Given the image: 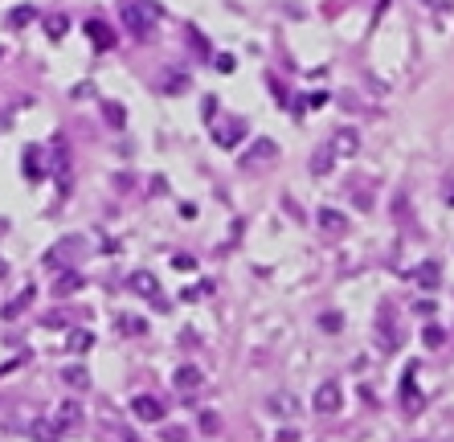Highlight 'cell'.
<instances>
[{
	"instance_id": "obj_1",
	"label": "cell",
	"mask_w": 454,
	"mask_h": 442,
	"mask_svg": "<svg viewBox=\"0 0 454 442\" xmlns=\"http://www.w3.org/2000/svg\"><path fill=\"white\" fill-rule=\"evenodd\" d=\"M164 21V4L160 0H123V25L135 37H152V29Z\"/></svg>"
},
{
	"instance_id": "obj_2",
	"label": "cell",
	"mask_w": 454,
	"mask_h": 442,
	"mask_svg": "<svg viewBox=\"0 0 454 442\" xmlns=\"http://www.w3.org/2000/svg\"><path fill=\"white\" fill-rule=\"evenodd\" d=\"M127 291L139 295V299H147V303H156V307H164V299H160V278L152 275V270H131V275H127Z\"/></svg>"
},
{
	"instance_id": "obj_3",
	"label": "cell",
	"mask_w": 454,
	"mask_h": 442,
	"mask_svg": "<svg viewBox=\"0 0 454 442\" xmlns=\"http://www.w3.org/2000/svg\"><path fill=\"white\" fill-rule=\"evenodd\" d=\"M327 147H332V156L336 160H352L360 152V131L357 127H336L327 135Z\"/></svg>"
},
{
	"instance_id": "obj_4",
	"label": "cell",
	"mask_w": 454,
	"mask_h": 442,
	"mask_svg": "<svg viewBox=\"0 0 454 442\" xmlns=\"http://www.w3.org/2000/svg\"><path fill=\"white\" fill-rule=\"evenodd\" d=\"M266 409H270L275 418H283V422H295V418H299V397H295L291 389H275L266 397Z\"/></svg>"
},
{
	"instance_id": "obj_5",
	"label": "cell",
	"mask_w": 454,
	"mask_h": 442,
	"mask_svg": "<svg viewBox=\"0 0 454 442\" xmlns=\"http://www.w3.org/2000/svg\"><path fill=\"white\" fill-rule=\"evenodd\" d=\"M131 414L139 422H164V401H156L152 393H135L131 397Z\"/></svg>"
},
{
	"instance_id": "obj_6",
	"label": "cell",
	"mask_w": 454,
	"mask_h": 442,
	"mask_svg": "<svg viewBox=\"0 0 454 442\" xmlns=\"http://www.w3.org/2000/svg\"><path fill=\"white\" fill-rule=\"evenodd\" d=\"M242 140H246V123L242 119H226V123L213 127V144L217 147H238Z\"/></svg>"
},
{
	"instance_id": "obj_7",
	"label": "cell",
	"mask_w": 454,
	"mask_h": 442,
	"mask_svg": "<svg viewBox=\"0 0 454 442\" xmlns=\"http://www.w3.org/2000/svg\"><path fill=\"white\" fill-rule=\"evenodd\" d=\"M311 406L320 409V414H340V406H344V393H340V385L336 381H327V385H320L315 389V401Z\"/></svg>"
},
{
	"instance_id": "obj_8",
	"label": "cell",
	"mask_w": 454,
	"mask_h": 442,
	"mask_svg": "<svg viewBox=\"0 0 454 442\" xmlns=\"http://www.w3.org/2000/svg\"><path fill=\"white\" fill-rule=\"evenodd\" d=\"M401 406H406V414H418V409L426 406L422 389H418V381H413V369H406V377H401Z\"/></svg>"
},
{
	"instance_id": "obj_9",
	"label": "cell",
	"mask_w": 454,
	"mask_h": 442,
	"mask_svg": "<svg viewBox=\"0 0 454 442\" xmlns=\"http://www.w3.org/2000/svg\"><path fill=\"white\" fill-rule=\"evenodd\" d=\"M86 37H90V46L95 49H102V53H107V49H115V29L111 25H107V21H86Z\"/></svg>"
},
{
	"instance_id": "obj_10",
	"label": "cell",
	"mask_w": 454,
	"mask_h": 442,
	"mask_svg": "<svg viewBox=\"0 0 454 442\" xmlns=\"http://www.w3.org/2000/svg\"><path fill=\"white\" fill-rule=\"evenodd\" d=\"M62 430H65V426L58 422V418H37V422L29 426L33 442H62Z\"/></svg>"
},
{
	"instance_id": "obj_11",
	"label": "cell",
	"mask_w": 454,
	"mask_h": 442,
	"mask_svg": "<svg viewBox=\"0 0 454 442\" xmlns=\"http://www.w3.org/2000/svg\"><path fill=\"white\" fill-rule=\"evenodd\" d=\"M21 172H25V180L46 177V156H41V147H25V152H21Z\"/></svg>"
},
{
	"instance_id": "obj_12",
	"label": "cell",
	"mask_w": 454,
	"mask_h": 442,
	"mask_svg": "<svg viewBox=\"0 0 454 442\" xmlns=\"http://www.w3.org/2000/svg\"><path fill=\"white\" fill-rule=\"evenodd\" d=\"M172 385H176L180 393H193V389H201V385H205V373H201L196 364H180L176 377H172Z\"/></svg>"
},
{
	"instance_id": "obj_13",
	"label": "cell",
	"mask_w": 454,
	"mask_h": 442,
	"mask_svg": "<svg viewBox=\"0 0 454 442\" xmlns=\"http://www.w3.org/2000/svg\"><path fill=\"white\" fill-rule=\"evenodd\" d=\"M315 221H320V229H324L327 238H340L344 229H348V217H344L340 209H327V205L320 209V217H315Z\"/></svg>"
},
{
	"instance_id": "obj_14",
	"label": "cell",
	"mask_w": 454,
	"mask_h": 442,
	"mask_svg": "<svg viewBox=\"0 0 454 442\" xmlns=\"http://www.w3.org/2000/svg\"><path fill=\"white\" fill-rule=\"evenodd\" d=\"M62 385L65 389H90V369L86 364H62Z\"/></svg>"
},
{
	"instance_id": "obj_15",
	"label": "cell",
	"mask_w": 454,
	"mask_h": 442,
	"mask_svg": "<svg viewBox=\"0 0 454 442\" xmlns=\"http://www.w3.org/2000/svg\"><path fill=\"white\" fill-rule=\"evenodd\" d=\"M413 278H418V287H422V291H438V283H442V266H438L434 258H430V262H422V266H418V275H413Z\"/></svg>"
},
{
	"instance_id": "obj_16",
	"label": "cell",
	"mask_w": 454,
	"mask_h": 442,
	"mask_svg": "<svg viewBox=\"0 0 454 442\" xmlns=\"http://www.w3.org/2000/svg\"><path fill=\"white\" fill-rule=\"evenodd\" d=\"M41 29H46L49 41H62L65 33H70V16L65 13H49V16H41Z\"/></svg>"
},
{
	"instance_id": "obj_17",
	"label": "cell",
	"mask_w": 454,
	"mask_h": 442,
	"mask_svg": "<svg viewBox=\"0 0 454 442\" xmlns=\"http://www.w3.org/2000/svg\"><path fill=\"white\" fill-rule=\"evenodd\" d=\"M74 291H82V275H78V270H62L58 283H53V295L65 299V295H74Z\"/></svg>"
},
{
	"instance_id": "obj_18",
	"label": "cell",
	"mask_w": 454,
	"mask_h": 442,
	"mask_svg": "<svg viewBox=\"0 0 454 442\" xmlns=\"http://www.w3.org/2000/svg\"><path fill=\"white\" fill-rule=\"evenodd\" d=\"M332 168H336V156H332V147H315V156H311V172H315V177H324V172H332Z\"/></svg>"
},
{
	"instance_id": "obj_19",
	"label": "cell",
	"mask_w": 454,
	"mask_h": 442,
	"mask_svg": "<svg viewBox=\"0 0 454 442\" xmlns=\"http://www.w3.org/2000/svg\"><path fill=\"white\" fill-rule=\"evenodd\" d=\"M65 348H70L74 357H82V352H90V348H95V336L78 327V332H70V336H65Z\"/></svg>"
},
{
	"instance_id": "obj_20",
	"label": "cell",
	"mask_w": 454,
	"mask_h": 442,
	"mask_svg": "<svg viewBox=\"0 0 454 442\" xmlns=\"http://www.w3.org/2000/svg\"><path fill=\"white\" fill-rule=\"evenodd\" d=\"M58 422L62 426H78L82 422V406L74 397H62V406H58Z\"/></svg>"
},
{
	"instance_id": "obj_21",
	"label": "cell",
	"mask_w": 454,
	"mask_h": 442,
	"mask_svg": "<svg viewBox=\"0 0 454 442\" xmlns=\"http://www.w3.org/2000/svg\"><path fill=\"white\" fill-rule=\"evenodd\" d=\"M278 156V144L275 140H258V144L250 147V156H246V164H258V160H275Z\"/></svg>"
},
{
	"instance_id": "obj_22",
	"label": "cell",
	"mask_w": 454,
	"mask_h": 442,
	"mask_svg": "<svg viewBox=\"0 0 454 442\" xmlns=\"http://www.w3.org/2000/svg\"><path fill=\"white\" fill-rule=\"evenodd\" d=\"M209 295H213V283L201 278L196 287H184V291H180V303H196V299H209Z\"/></svg>"
},
{
	"instance_id": "obj_23",
	"label": "cell",
	"mask_w": 454,
	"mask_h": 442,
	"mask_svg": "<svg viewBox=\"0 0 454 442\" xmlns=\"http://www.w3.org/2000/svg\"><path fill=\"white\" fill-rule=\"evenodd\" d=\"M33 21H37V9H33V4H21V9L9 13V25H13V29H25V25H33Z\"/></svg>"
},
{
	"instance_id": "obj_24",
	"label": "cell",
	"mask_w": 454,
	"mask_h": 442,
	"mask_svg": "<svg viewBox=\"0 0 454 442\" xmlns=\"http://www.w3.org/2000/svg\"><path fill=\"white\" fill-rule=\"evenodd\" d=\"M33 295H37V287H25V291H21V295L13 299V303L4 307V315H9V320H13V315H21V311H25V307L33 303Z\"/></svg>"
},
{
	"instance_id": "obj_25",
	"label": "cell",
	"mask_w": 454,
	"mask_h": 442,
	"mask_svg": "<svg viewBox=\"0 0 454 442\" xmlns=\"http://www.w3.org/2000/svg\"><path fill=\"white\" fill-rule=\"evenodd\" d=\"M422 344H426V348H442V344H446V332H442L438 324L422 327Z\"/></svg>"
},
{
	"instance_id": "obj_26",
	"label": "cell",
	"mask_w": 454,
	"mask_h": 442,
	"mask_svg": "<svg viewBox=\"0 0 454 442\" xmlns=\"http://www.w3.org/2000/svg\"><path fill=\"white\" fill-rule=\"evenodd\" d=\"M102 115H107L111 127H123V123H127V111H123L119 102H102Z\"/></svg>"
},
{
	"instance_id": "obj_27",
	"label": "cell",
	"mask_w": 454,
	"mask_h": 442,
	"mask_svg": "<svg viewBox=\"0 0 454 442\" xmlns=\"http://www.w3.org/2000/svg\"><path fill=\"white\" fill-rule=\"evenodd\" d=\"M320 327L336 336V332H340V327H344V315H340V311H324V315H320Z\"/></svg>"
},
{
	"instance_id": "obj_28",
	"label": "cell",
	"mask_w": 454,
	"mask_h": 442,
	"mask_svg": "<svg viewBox=\"0 0 454 442\" xmlns=\"http://www.w3.org/2000/svg\"><path fill=\"white\" fill-rule=\"evenodd\" d=\"M201 434H221V418H217L213 409H205V414H201Z\"/></svg>"
},
{
	"instance_id": "obj_29",
	"label": "cell",
	"mask_w": 454,
	"mask_h": 442,
	"mask_svg": "<svg viewBox=\"0 0 454 442\" xmlns=\"http://www.w3.org/2000/svg\"><path fill=\"white\" fill-rule=\"evenodd\" d=\"M164 442H189V430L184 426H164Z\"/></svg>"
},
{
	"instance_id": "obj_30",
	"label": "cell",
	"mask_w": 454,
	"mask_h": 442,
	"mask_svg": "<svg viewBox=\"0 0 454 442\" xmlns=\"http://www.w3.org/2000/svg\"><path fill=\"white\" fill-rule=\"evenodd\" d=\"M160 86L168 90V95H176V90H184V74H168V78H164Z\"/></svg>"
},
{
	"instance_id": "obj_31",
	"label": "cell",
	"mask_w": 454,
	"mask_h": 442,
	"mask_svg": "<svg viewBox=\"0 0 454 442\" xmlns=\"http://www.w3.org/2000/svg\"><path fill=\"white\" fill-rule=\"evenodd\" d=\"M213 65H217V70H221V74H233V53H217V58H213Z\"/></svg>"
},
{
	"instance_id": "obj_32",
	"label": "cell",
	"mask_w": 454,
	"mask_h": 442,
	"mask_svg": "<svg viewBox=\"0 0 454 442\" xmlns=\"http://www.w3.org/2000/svg\"><path fill=\"white\" fill-rule=\"evenodd\" d=\"M430 13H454V0H422Z\"/></svg>"
},
{
	"instance_id": "obj_33",
	"label": "cell",
	"mask_w": 454,
	"mask_h": 442,
	"mask_svg": "<svg viewBox=\"0 0 454 442\" xmlns=\"http://www.w3.org/2000/svg\"><path fill=\"white\" fill-rule=\"evenodd\" d=\"M172 266H176V270H196V258H193V254H176Z\"/></svg>"
},
{
	"instance_id": "obj_34",
	"label": "cell",
	"mask_w": 454,
	"mask_h": 442,
	"mask_svg": "<svg viewBox=\"0 0 454 442\" xmlns=\"http://www.w3.org/2000/svg\"><path fill=\"white\" fill-rule=\"evenodd\" d=\"M352 201H357L360 209H373V196H369V193H360V189L352 193Z\"/></svg>"
},
{
	"instance_id": "obj_35",
	"label": "cell",
	"mask_w": 454,
	"mask_h": 442,
	"mask_svg": "<svg viewBox=\"0 0 454 442\" xmlns=\"http://www.w3.org/2000/svg\"><path fill=\"white\" fill-rule=\"evenodd\" d=\"M413 307L422 311V315H434V299H418V303H413Z\"/></svg>"
},
{
	"instance_id": "obj_36",
	"label": "cell",
	"mask_w": 454,
	"mask_h": 442,
	"mask_svg": "<svg viewBox=\"0 0 454 442\" xmlns=\"http://www.w3.org/2000/svg\"><path fill=\"white\" fill-rule=\"evenodd\" d=\"M123 324V332H144V320H119Z\"/></svg>"
},
{
	"instance_id": "obj_37",
	"label": "cell",
	"mask_w": 454,
	"mask_h": 442,
	"mask_svg": "<svg viewBox=\"0 0 454 442\" xmlns=\"http://www.w3.org/2000/svg\"><path fill=\"white\" fill-rule=\"evenodd\" d=\"M278 442H299V430H283V434H278Z\"/></svg>"
},
{
	"instance_id": "obj_38",
	"label": "cell",
	"mask_w": 454,
	"mask_h": 442,
	"mask_svg": "<svg viewBox=\"0 0 454 442\" xmlns=\"http://www.w3.org/2000/svg\"><path fill=\"white\" fill-rule=\"evenodd\" d=\"M4 275H9V262L0 258V278H4Z\"/></svg>"
},
{
	"instance_id": "obj_39",
	"label": "cell",
	"mask_w": 454,
	"mask_h": 442,
	"mask_svg": "<svg viewBox=\"0 0 454 442\" xmlns=\"http://www.w3.org/2000/svg\"><path fill=\"white\" fill-rule=\"evenodd\" d=\"M446 201H450V205H454V184H450V193H446Z\"/></svg>"
},
{
	"instance_id": "obj_40",
	"label": "cell",
	"mask_w": 454,
	"mask_h": 442,
	"mask_svg": "<svg viewBox=\"0 0 454 442\" xmlns=\"http://www.w3.org/2000/svg\"><path fill=\"white\" fill-rule=\"evenodd\" d=\"M127 442H139V438H127Z\"/></svg>"
},
{
	"instance_id": "obj_41",
	"label": "cell",
	"mask_w": 454,
	"mask_h": 442,
	"mask_svg": "<svg viewBox=\"0 0 454 442\" xmlns=\"http://www.w3.org/2000/svg\"><path fill=\"white\" fill-rule=\"evenodd\" d=\"M0 58H4V49H0Z\"/></svg>"
}]
</instances>
